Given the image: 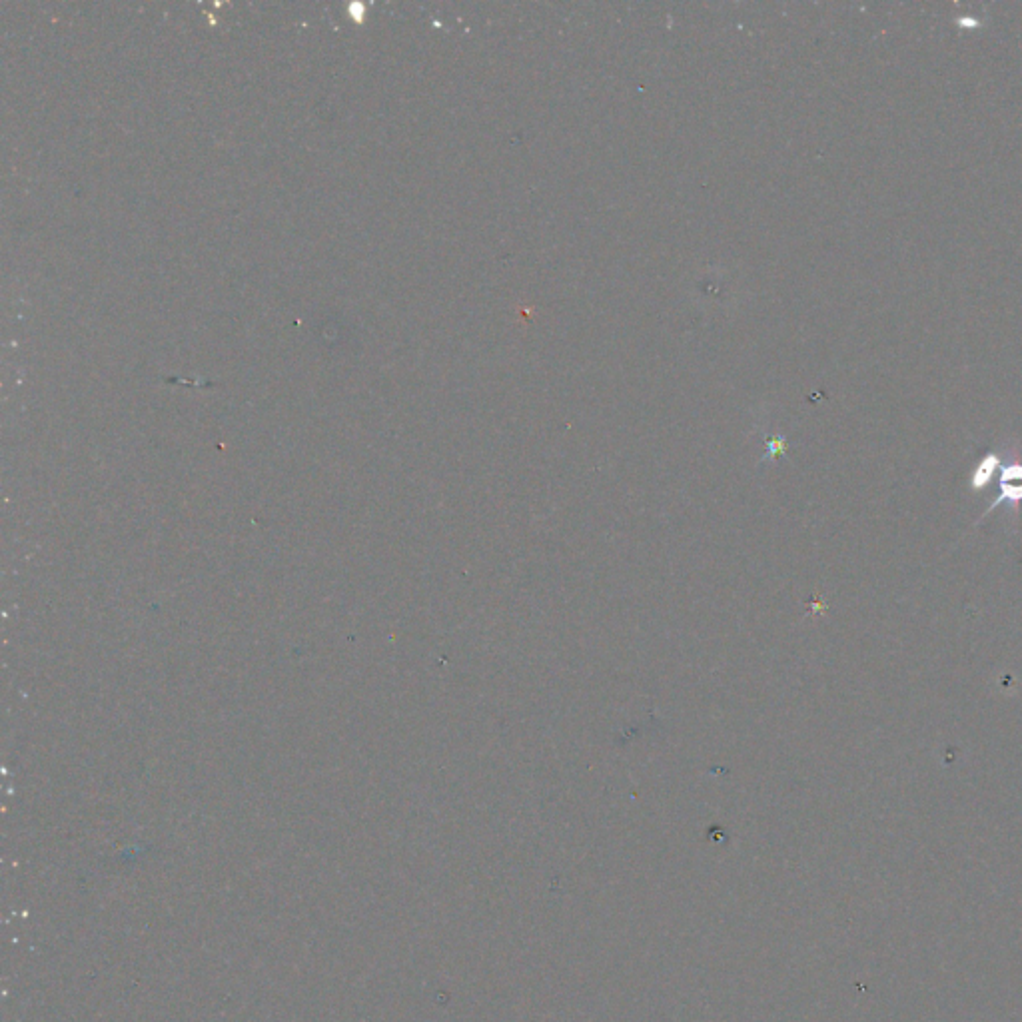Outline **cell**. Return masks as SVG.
Here are the masks:
<instances>
[{
	"label": "cell",
	"mask_w": 1022,
	"mask_h": 1022,
	"mask_svg": "<svg viewBox=\"0 0 1022 1022\" xmlns=\"http://www.w3.org/2000/svg\"><path fill=\"white\" fill-rule=\"evenodd\" d=\"M999 490H1001L999 498H995V502L981 515V521H985L993 511L999 510L1001 506H1009L1013 515L1019 513V506L1022 504V464H1011V466L1003 468Z\"/></svg>",
	"instance_id": "6da1fadb"
},
{
	"label": "cell",
	"mask_w": 1022,
	"mask_h": 1022,
	"mask_svg": "<svg viewBox=\"0 0 1022 1022\" xmlns=\"http://www.w3.org/2000/svg\"><path fill=\"white\" fill-rule=\"evenodd\" d=\"M999 466H1001L999 456H997L995 452L987 454V456L979 462V466L973 470V474H971V480H969L971 490H973V492H981V490H985V488H987V484L993 480L995 472L999 470Z\"/></svg>",
	"instance_id": "7a4b0ae2"
}]
</instances>
